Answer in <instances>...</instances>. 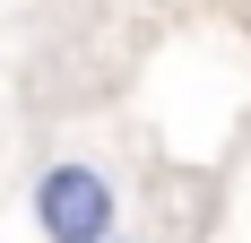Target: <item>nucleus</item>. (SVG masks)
Listing matches in <instances>:
<instances>
[{
  "mask_svg": "<svg viewBox=\"0 0 251 243\" xmlns=\"http://www.w3.org/2000/svg\"><path fill=\"white\" fill-rule=\"evenodd\" d=\"M35 226H44L52 243L113 235V182H104L96 165H52L44 182H35Z\"/></svg>",
  "mask_w": 251,
  "mask_h": 243,
  "instance_id": "obj_1",
  "label": "nucleus"
}]
</instances>
